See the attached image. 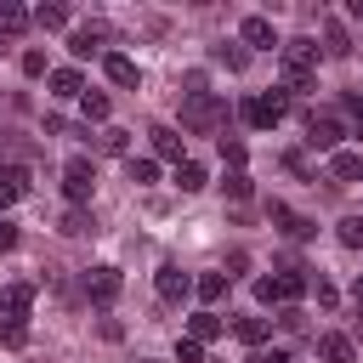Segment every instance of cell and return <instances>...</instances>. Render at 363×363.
<instances>
[{"mask_svg": "<svg viewBox=\"0 0 363 363\" xmlns=\"http://www.w3.org/2000/svg\"><path fill=\"white\" fill-rule=\"evenodd\" d=\"M125 176H130L136 187H153V182H159V159H130V164H125Z\"/></svg>", "mask_w": 363, "mask_h": 363, "instance_id": "cell-25", "label": "cell"}, {"mask_svg": "<svg viewBox=\"0 0 363 363\" xmlns=\"http://www.w3.org/2000/svg\"><path fill=\"white\" fill-rule=\"evenodd\" d=\"M284 113H289V96H284V91H267V96H250V102H244V125H255V130L284 125Z\"/></svg>", "mask_w": 363, "mask_h": 363, "instance_id": "cell-4", "label": "cell"}, {"mask_svg": "<svg viewBox=\"0 0 363 363\" xmlns=\"http://www.w3.org/2000/svg\"><path fill=\"white\" fill-rule=\"evenodd\" d=\"M0 51H6V45H0Z\"/></svg>", "mask_w": 363, "mask_h": 363, "instance_id": "cell-45", "label": "cell"}, {"mask_svg": "<svg viewBox=\"0 0 363 363\" xmlns=\"http://www.w3.org/2000/svg\"><path fill=\"white\" fill-rule=\"evenodd\" d=\"M278 363H295V357H284V352H278Z\"/></svg>", "mask_w": 363, "mask_h": 363, "instance_id": "cell-43", "label": "cell"}, {"mask_svg": "<svg viewBox=\"0 0 363 363\" xmlns=\"http://www.w3.org/2000/svg\"><path fill=\"white\" fill-rule=\"evenodd\" d=\"M176 363H210L199 340H176Z\"/></svg>", "mask_w": 363, "mask_h": 363, "instance_id": "cell-35", "label": "cell"}, {"mask_svg": "<svg viewBox=\"0 0 363 363\" xmlns=\"http://www.w3.org/2000/svg\"><path fill=\"white\" fill-rule=\"evenodd\" d=\"M102 40H108V23H85V28H74L68 51L74 57H91V51H102Z\"/></svg>", "mask_w": 363, "mask_h": 363, "instance_id": "cell-16", "label": "cell"}, {"mask_svg": "<svg viewBox=\"0 0 363 363\" xmlns=\"http://www.w3.org/2000/svg\"><path fill=\"white\" fill-rule=\"evenodd\" d=\"M312 74H318V40H289L284 45V96L312 91Z\"/></svg>", "mask_w": 363, "mask_h": 363, "instance_id": "cell-1", "label": "cell"}, {"mask_svg": "<svg viewBox=\"0 0 363 363\" xmlns=\"http://www.w3.org/2000/svg\"><path fill=\"white\" fill-rule=\"evenodd\" d=\"M204 182H210V176H204L199 159H182V164H176V187H182V193H199Z\"/></svg>", "mask_w": 363, "mask_h": 363, "instance_id": "cell-23", "label": "cell"}, {"mask_svg": "<svg viewBox=\"0 0 363 363\" xmlns=\"http://www.w3.org/2000/svg\"><path fill=\"white\" fill-rule=\"evenodd\" d=\"M335 238H340L346 250H363V216H346V221L335 227Z\"/></svg>", "mask_w": 363, "mask_h": 363, "instance_id": "cell-26", "label": "cell"}, {"mask_svg": "<svg viewBox=\"0 0 363 363\" xmlns=\"http://www.w3.org/2000/svg\"><path fill=\"white\" fill-rule=\"evenodd\" d=\"M57 227H62L68 238H85V233H91V216H85V210H68V216H62Z\"/></svg>", "mask_w": 363, "mask_h": 363, "instance_id": "cell-32", "label": "cell"}, {"mask_svg": "<svg viewBox=\"0 0 363 363\" xmlns=\"http://www.w3.org/2000/svg\"><path fill=\"white\" fill-rule=\"evenodd\" d=\"M153 289H159V301H164V306H182V301L193 295V278H187L176 261H164V267L153 272Z\"/></svg>", "mask_w": 363, "mask_h": 363, "instance_id": "cell-7", "label": "cell"}, {"mask_svg": "<svg viewBox=\"0 0 363 363\" xmlns=\"http://www.w3.org/2000/svg\"><path fill=\"white\" fill-rule=\"evenodd\" d=\"M340 136H346V125H340L335 113H312V119H306V147L335 153V147H340Z\"/></svg>", "mask_w": 363, "mask_h": 363, "instance_id": "cell-8", "label": "cell"}, {"mask_svg": "<svg viewBox=\"0 0 363 363\" xmlns=\"http://www.w3.org/2000/svg\"><path fill=\"white\" fill-rule=\"evenodd\" d=\"M34 23H40V28H68V6H57V0H51V6H40V11H34Z\"/></svg>", "mask_w": 363, "mask_h": 363, "instance_id": "cell-27", "label": "cell"}, {"mask_svg": "<svg viewBox=\"0 0 363 363\" xmlns=\"http://www.w3.org/2000/svg\"><path fill=\"white\" fill-rule=\"evenodd\" d=\"M136 363H153V357H136Z\"/></svg>", "mask_w": 363, "mask_h": 363, "instance_id": "cell-44", "label": "cell"}, {"mask_svg": "<svg viewBox=\"0 0 363 363\" xmlns=\"http://www.w3.org/2000/svg\"><path fill=\"white\" fill-rule=\"evenodd\" d=\"M193 295H199L204 306H216V301L227 295V272H204V278H193Z\"/></svg>", "mask_w": 363, "mask_h": 363, "instance_id": "cell-21", "label": "cell"}, {"mask_svg": "<svg viewBox=\"0 0 363 363\" xmlns=\"http://www.w3.org/2000/svg\"><path fill=\"white\" fill-rule=\"evenodd\" d=\"M119 289H125L119 267H91V272H85V295H91V306H113Z\"/></svg>", "mask_w": 363, "mask_h": 363, "instance_id": "cell-6", "label": "cell"}, {"mask_svg": "<svg viewBox=\"0 0 363 363\" xmlns=\"http://www.w3.org/2000/svg\"><path fill=\"white\" fill-rule=\"evenodd\" d=\"M23 74L40 79V74H45V51H23Z\"/></svg>", "mask_w": 363, "mask_h": 363, "instance_id": "cell-36", "label": "cell"}, {"mask_svg": "<svg viewBox=\"0 0 363 363\" xmlns=\"http://www.w3.org/2000/svg\"><path fill=\"white\" fill-rule=\"evenodd\" d=\"M45 79H51V91H57V96H85V79H79V68H51Z\"/></svg>", "mask_w": 363, "mask_h": 363, "instance_id": "cell-20", "label": "cell"}, {"mask_svg": "<svg viewBox=\"0 0 363 363\" xmlns=\"http://www.w3.org/2000/svg\"><path fill=\"white\" fill-rule=\"evenodd\" d=\"M79 108H85V119H108V113H113V102H108L102 91H85V96H79Z\"/></svg>", "mask_w": 363, "mask_h": 363, "instance_id": "cell-28", "label": "cell"}, {"mask_svg": "<svg viewBox=\"0 0 363 363\" xmlns=\"http://www.w3.org/2000/svg\"><path fill=\"white\" fill-rule=\"evenodd\" d=\"M244 267H250V255H244V250H233V255H227V284H233Z\"/></svg>", "mask_w": 363, "mask_h": 363, "instance_id": "cell-38", "label": "cell"}, {"mask_svg": "<svg viewBox=\"0 0 363 363\" xmlns=\"http://www.w3.org/2000/svg\"><path fill=\"white\" fill-rule=\"evenodd\" d=\"M255 295H261L267 306H295V301L306 295V272H301V267H295V272H272V278L255 284Z\"/></svg>", "mask_w": 363, "mask_h": 363, "instance_id": "cell-3", "label": "cell"}, {"mask_svg": "<svg viewBox=\"0 0 363 363\" xmlns=\"http://www.w3.org/2000/svg\"><path fill=\"white\" fill-rule=\"evenodd\" d=\"M221 329H227V323H221L216 312H193V318H187V340H199V346H204V340H216Z\"/></svg>", "mask_w": 363, "mask_h": 363, "instance_id": "cell-19", "label": "cell"}, {"mask_svg": "<svg viewBox=\"0 0 363 363\" xmlns=\"http://www.w3.org/2000/svg\"><path fill=\"white\" fill-rule=\"evenodd\" d=\"M323 51H329V57H352V34H346L335 17L323 23Z\"/></svg>", "mask_w": 363, "mask_h": 363, "instance_id": "cell-22", "label": "cell"}, {"mask_svg": "<svg viewBox=\"0 0 363 363\" xmlns=\"http://www.w3.org/2000/svg\"><path fill=\"white\" fill-rule=\"evenodd\" d=\"M278 323H284V329H295V335H301V329H306V312H301V306H284V318H278Z\"/></svg>", "mask_w": 363, "mask_h": 363, "instance_id": "cell-37", "label": "cell"}, {"mask_svg": "<svg viewBox=\"0 0 363 363\" xmlns=\"http://www.w3.org/2000/svg\"><path fill=\"white\" fill-rule=\"evenodd\" d=\"M329 176H335V182H363V153L335 147V153H329Z\"/></svg>", "mask_w": 363, "mask_h": 363, "instance_id": "cell-13", "label": "cell"}, {"mask_svg": "<svg viewBox=\"0 0 363 363\" xmlns=\"http://www.w3.org/2000/svg\"><path fill=\"white\" fill-rule=\"evenodd\" d=\"M147 142H153V153H159V159H176V164H182V136H176L170 125H153V130H147Z\"/></svg>", "mask_w": 363, "mask_h": 363, "instance_id": "cell-18", "label": "cell"}, {"mask_svg": "<svg viewBox=\"0 0 363 363\" xmlns=\"http://www.w3.org/2000/svg\"><path fill=\"white\" fill-rule=\"evenodd\" d=\"M221 119H227V102H221L216 91H204V96H187V102H182V130H193V136L221 130Z\"/></svg>", "mask_w": 363, "mask_h": 363, "instance_id": "cell-2", "label": "cell"}, {"mask_svg": "<svg viewBox=\"0 0 363 363\" xmlns=\"http://www.w3.org/2000/svg\"><path fill=\"white\" fill-rule=\"evenodd\" d=\"M267 216H272V221H278V227H284L289 238H312V233H318V221H306V216H295V210H289V204H278V199L267 204Z\"/></svg>", "mask_w": 363, "mask_h": 363, "instance_id": "cell-10", "label": "cell"}, {"mask_svg": "<svg viewBox=\"0 0 363 363\" xmlns=\"http://www.w3.org/2000/svg\"><path fill=\"white\" fill-rule=\"evenodd\" d=\"M28 306H34V284H6V289H0V312H6V318L23 323Z\"/></svg>", "mask_w": 363, "mask_h": 363, "instance_id": "cell-11", "label": "cell"}, {"mask_svg": "<svg viewBox=\"0 0 363 363\" xmlns=\"http://www.w3.org/2000/svg\"><path fill=\"white\" fill-rule=\"evenodd\" d=\"M0 340H6V346H11V352H17V346H23V340H28V329H23V323H17V318H6V323H0Z\"/></svg>", "mask_w": 363, "mask_h": 363, "instance_id": "cell-34", "label": "cell"}, {"mask_svg": "<svg viewBox=\"0 0 363 363\" xmlns=\"http://www.w3.org/2000/svg\"><path fill=\"white\" fill-rule=\"evenodd\" d=\"M357 306H363V272H357Z\"/></svg>", "mask_w": 363, "mask_h": 363, "instance_id": "cell-42", "label": "cell"}, {"mask_svg": "<svg viewBox=\"0 0 363 363\" xmlns=\"http://www.w3.org/2000/svg\"><path fill=\"white\" fill-rule=\"evenodd\" d=\"M238 40H244V45H255V51H272V45H278V28H272V17H261V11H255V17H244V23H238Z\"/></svg>", "mask_w": 363, "mask_h": 363, "instance_id": "cell-9", "label": "cell"}, {"mask_svg": "<svg viewBox=\"0 0 363 363\" xmlns=\"http://www.w3.org/2000/svg\"><path fill=\"white\" fill-rule=\"evenodd\" d=\"M91 187H96V170H91V159H68V164H62V193H68V204H74V210H85Z\"/></svg>", "mask_w": 363, "mask_h": 363, "instance_id": "cell-5", "label": "cell"}, {"mask_svg": "<svg viewBox=\"0 0 363 363\" xmlns=\"http://www.w3.org/2000/svg\"><path fill=\"white\" fill-rule=\"evenodd\" d=\"M318 357L323 363H357V346H352V335H318Z\"/></svg>", "mask_w": 363, "mask_h": 363, "instance_id": "cell-12", "label": "cell"}, {"mask_svg": "<svg viewBox=\"0 0 363 363\" xmlns=\"http://www.w3.org/2000/svg\"><path fill=\"white\" fill-rule=\"evenodd\" d=\"M267 329H272L267 318H238V323H233V335H238L244 346H261V340H267Z\"/></svg>", "mask_w": 363, "mask_h": 363, "instance_id": "cell-24", "label": "cell"}, {"mask_svg": "<svg viewBox=\"0 0 363 363\" xmlns=\"http://www.w3.org/2000/svg\"><path fill=\"white\" fill-rule=\"evenodd\" d=\"M244 363H278V352H272V357H267V352H250Z\"/></svg>", "mask_w": 363, "mask_h": 363, "instance_id": "cell-40", "label": "cell"}, {"mask_svg": "<svg viewBox=\"0 0 363 363\" xmlns=\"http://www.w3.org/2000/svg\"><path fill=\"white\" fill-rule=\"evenodd\" d=\"M102 74H108L113 85H136V62H130L125 51H102Z\"/></svg>", "mask_w": 363, "mask_h": 363, "instance_id": "cell-17", "label": "cell"}, {"mask_svg": "<svg viewBox=\"0 0 363 363\" xmlns=\"http://www.w3.org/2000/svg\"><path fill=\"white\" fill-rule=\"evenodd\" d=\"M346 11H352V17H363V0H352V6H346Z\"/></svg>", "mask_w": 363, "mask_h": 363, "instance_id": "cell-41", "label": "cell"}, {"mask_svg": "<svg viewBox=\"0 0 363 363\" xmlns=\"http://www.w3.org/2000/svg\"><path fill=\"white\" fill-rule=\"evenodd\" d=\"M23 193H28V170H23V164H0V210L17 204Z\"/></svg>", "mask_w": 363, "mask_h": 363, "instance_id": "cell-15", "label": "cell"}, {"mask_svg": "<svg viewBox=\"0 0 363 363\" xmlns=\"http://www.w3.org/2000/svg\"><path fill=\"white\" fill-rule=\"evenodd\" d=\"M221 187H227V199H238V204H244V199L255 193V182H250L244 170H227V182H221Z\"/></svg>", "mask_w": 363, "mask_h": 363, "instance_id": "cell-30", "label": "cell"}, {"mask_svg": "<svg viewBox=\"0 0 363 363\" xmlns=\"http://www.w3.org/2000/svg\"><path fill=\"white\" fill-rule=\"evenodd\" d=\"M221 159H227L233 170H244V142H238V136H221Z\"/></svg>", "mask_w": 363, "mask_h": 363, "instance_id": "cell-33", "label": "cell"}, {"mask_svg": "<svg viewBox=\"0 0 363 363\" xmlns=\"http://www.w3.org/2000/svg\"><path fill=\"white\" fill-rule=\"evenodd\" d=\"M216 62H227V68L238 74V68H250V51H244V45H216Z\"/></svg>", "mask_w": 363, "mask_h": 363, "instance_id": "cell-31", "label": "cell"}, {"mask_svg": "<svg viewBox=\"0 0 363 363\" xmlns=\"http://www.w3.org/2000/svg\"><path fill=\"white\" fill-rule=\"evenodd\" d=\"M11 244H17V227H11L6 216H0V250H11Z\"/></svg>", "mask_w": 363, "mask_h": 363, "instance_id": "cell-39", "label": "cell"}, {"mask_svg": "<svg viewBox=\"0 0 363 363\" xmlns=\"http://www.w3.org/2000/svg\"><path fill=\"white\" fill-rule=\"evenodd\" d=\"M96 142H102V153H130V130H119V125H108Z\"/></svg>", "mask_w": 363, "mask_h": 363, "instance_id": "cell-29", "label": "cell"}, {"mask_svg": "<svg viewBox=\"0 0 363 363\" xmlns=\"http://www.w3.org/2000/svg\"><path fill=\"white\" fill-rule=\"evenodd\" d=\"M28 23H34V11H28V6H17V0H0V40H17Z\"/></svg>", "mask_w": 363, "mask_h": 363, "instance_id": "cell-14", "label": "cell"}]
</instances>
